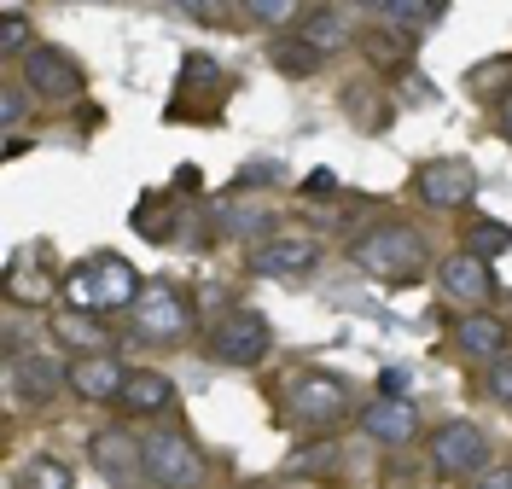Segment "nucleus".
<instances>
[{"instance_id": "obj_11", "label": "nucleus", "mask_w": 512, "mask_h": 489, "mask_svg": "<svg viewBox=\"0 0 512 489\" xmlns=\"http://www.w3.org/2000/svg\"><path fill=\"white\" fill-rule=\"evenodd\" d=\"M88 460L123 489H134L140 478H146V443H134V431H117V425L99 431L94 443H88Z\"/></svg>"}, {"instance_id": "obj_26", "label": "nucleus", "mask_w": 512, "mask_h": 489, "mask_svg": "<svg viewBox=\"0 0 512 489\" xmlns=\"http://www.w3.org/2000/svg\"><path fill=\"white\" fill-rule=\"evenodd\" d=\"M286 466L291 472H315V466L320 472H332V466H338V443H309V455H291Z\"/></svg>"}, {"instance_id": "obj_9", "label": "nucleus", "mask_w": 512, "mask_h": 489, "mask_svg": "<svg viewBox=\"0 0 512 489\" xmlns=\"http://www.w3.org/2000/svg\"><path fill=\"white\" fill-rule=\"evenodd\" d=\"M414 193L431 210H460V204H472V193H478V169L466 158H437L414 175Z\"/></svg>"}, {"instance_id": "obj_6", "label": "nucleus", "mask_w": 512, "mask_h": 489, "mask_svg": "<svg viewBox=\"0 0 512 489\" xmlns=\"http://www.w3.org/2000/svg\"><path fill=\"white\" fill-rule=\"evenodd\" d=\"M187 326H192V303H187L181 286L158 280V286H146V292H140V303H134V332H140V338L169 344V338H181Z\"/></svg>"}, {"instance_id": "obj_27", "label": "nucleus", "mask_w": 512, "mask_h": 489, "mask_svg": "<svg viewBox=\"0 0 512 489\" xmlns=\"http://www.w3.org/2000/svg\"><path fill=\"white\" fill-rule=\"evenodd\" d=\"M489 396H495L501 408H512V350L501 361H489Z\"/></svg>"}, {"instance_id": "obj_24", "label": "nucleus", "mask_w": 512, "mask_h": 489, "mask_svg": "<svg viewBox=\"0 0 512 489\" xmlns=\"http://www.w3.org/2000/svg\"><path fill=\"white\" fill-rule=\"evenodd\" d=\"M0 47H6L12 59L30 53V18H24V12H6V18H0Z\"/></svg>"}, {"instance_id": "obj_18", "label": "nucleus", "mask_w": 512, "mask_h": 489, "mask_svg": "<svg viewBox=\"0 0 512 489\" xmlns=\"http://www.w3.org/2000/svg\"><path fill=\"white\" fill-rule=\"evenodd\" d=\"M53 338L59 344H70V350H105V326H99V315H82V309H59L53 315Z\"/></svg>"}, {"instance_id": "obj_22", "label": "nucleus", "mask_w": 512, "mask_h": 489, "mask_svg": "<svg viewBox=\"0 0 512 489\" xmlns=\"http://www.w3.org/2000/svg\"><path fill=\"white\" fill-rule=\"evenodd\" d=\"M239 6H245V18L256 30H286L297 18V0H239Z\"/></svg>"}, {"instance_id": "obj_20", "label": "nucleus", "mask_w": 512, "mask_h": 489, "mask_svg": "<svg viewBox=\"0 0 512 489\" xmlns=\"http://www.w3.org/2000/svg\"><path fill=\"white\" fill-rule=\"evenodd\" d=\"M18 489H70V466L53 455H35L24 472H18Z\"/></svg>"}, {"instance_id": "obj_25", "label": "nucleus", "mask_w": 512, "mask_h": 489, "mask_svg": "<svg viewBox=\"0 0 512 489\" xmlns=\"http://www.w3.org/2000/svg\"><path fill=\"white\" fill-rule=\"evenodd\" d=\"M24 111H30V88L6 82V94H0V123H6V134H18V123H24Z\"/></svg>"}, {"instance_id": "obj_19", "label": "nucleus", "mask_w": 512, "mask_h": 489, "mask_svg": "<svg viewBox=\"0 0 512 489\" xmlns=\"http://www.w3.org/2000/svg\"><path fill=\"white\" fill-rule=\"evenodd\" d=\"M303 41H309V47H315L320 59H326V53H338V47H344V41H350V30H344V12H332V6H320V12H309V18H303Z\"/></svg>"}, {"instance_id": "obj_29", "label": "nucleus", "mask_w": 512, "mask_h": 489, "mask_svg": "<svg viewBox=\"0 0 512 489\" xmlns=\"http://www.w3.org/2000/svg\"><path fill=\"white\" fill-rule=\"evenodd\" d=\"M303 193H309V198H320V193H338V175H332V169H315V175L303 181Z\"/></svg>"}, {"instance_id": "obj_21", "label": "nucleus", "mask_w": 512, "mask_h": 489, "mask_svg": "<svg viewBox=\"0 0 512 489\" xmlns=\"http://www.w3.org/2000/svg\"><path fill=\"white\" fill-rule=\"evenodd\" d=\"M274 65L286 70V76H315L320 70V53L297 35V41H274Z\"/></svg>"}, {"instance_id": "obj_7", "label": "nucleus", "mask_w": 512, "mask_h": 489, "mask_svg": "<svg viewBox=\"0 0 512 489\" xmlns=\"http://www.w3.org/2000/svg\"><path fill=\"white\" fill-rule=\"evenodd\" d=\"M286 414L297 425H309V431H326V425H338L350 414V385H344V379H326V373H309V379L291 385Z\"/></svg>"}, {"instance_id": "obj_17", "label": "nucleus", "mask_w": 512, "mask_h": 489, "mask_svg": "<svg viewBox=\"0 0 512 489\" xmlns=\"http://www.w3.org/2000/svg\"><path fill=\"white\" fill-rule=\"evenodd\" d=\"M123 408H134V414H169L175 408V385L163 379V373H152V367H134L128 373V385H123Z\"/></svg>"}, {"instance_id": "obj_32", "label": "nucleus", "mask_w": 512, "mask_h": 489, "mask_svg": "<svg viewBox=\"0 0 512 489\" xmlns=\"http://www.w3.org/2000/svg\"><path fill=\"white\" fill-rule=\"evenodd\" d=\"M361 6H367V12H379V18H390V12H396V0H361Z\"/></svg>"}, {"instance_id": "obj_15", "label": "nucleus", "mask_w": 512, "mask_h": 489, "mask_svg": "<svg viewBox=\"0 0 512 489\" xmlns=\"http://www.w3.org/2000/svg\"><path fill=\"white\" fill-rule=\"evenodd\" d=\"M361 425H367V437H379V443H414L419 402L414 396H384V402H373V408L361 414Z\"/></svg>"}, {"instance_id": "obj_30", "label": "nucleus", "mask_w": 512, "mask_h": 489, "mask_svg": "<svg viewBox=\"0 0 512 489\" xmlns=\"http://www.w3.org/2000/svg\"><path fill=\"white\" fill-rule=\"evenodd\" d=\"M472 489H512V466H495V472H483Z\"/></svg>"}, {"instance_id": "obj_16", "label": "nucleus", "mask_w": 512, "mask_h": 489, "mask_svg": "<svg viewBox=\"0 0 512 489\" xmlns=\"http://www.w3.org/2000/svg\"><path fill=\"white\" fill-rule=\"evenodd\" d=\"M454 344H460V356L501 361L507 356V326L495 321V315H466V321L454 326Z\"/></svg>"}, {"instance_id": "obj_1", "label": "nucleus", "mask_w": 512, "mask_h": 489, "mask_svg": "<svg viewBox=\"0 0 512 489\" xmlns=\"http://www.w3.org/2000/svg\"><path fill=\"white\" fill-rule=\"evenodd\" d=\"M140 274H134V262H123L117 251H94V257H82L70 274H64V297H70V309H82V315H117V309H134L140 303Z\"/></svg>"}, {"instance_id": "obj_12", "label": "nucleus", "mask_w": 512, "mask_h": 489, "mask_svg": "<svg viewBox=\"0 0 512 489\" xmlns=\"http://www.w3.org/2000/svg\"><path fill=\"white\" fill-rule=\"evenodd\" d=\"M437 286H443L460 309H483V303L495 297V274H489V262H483V257L454 251V257L437 262Z\"/></svg>"}, {"instance_id": "obj_13", "label": "nucleus", "mask_w": 512, "mask_h": 489, "mask_svg": "<svg viewBox=\"0 0 512 489\" xmlns=\"http://www.w3.org/2000/svg\"><path fill=\"white\" fill-rule=\"evenodd\" d=\"M6 373H12V396H24V402H47L59 385H70V367H59V356H47V350H18L6 361Z\"/></svg>"}, {"instance_id": "obj_14", "label": "nucleus", "mask_w": 512, "mask_h": 489, "mask_svg": "<svg viewBox=\"0 0 512 489\" xmlns=\"http://www.w3.org/2000/svg\"><path fill=\"white\" fill-rule=\"evenodd\" d=\"M123 385H128V367L117 356H105V350L70 361V391L82 402H123Z\"/></svg>"}, {"instance_id": "obj_31", "label": "nucleus", "mask_w": 512, "mask_h": 489, "mask_svg": "<svg viewBox=\"0 0 512 489\" xmlns=\"http://www.w3.org/2000/svg\"><path fill=\"white\" fill-rule=\"evenodd\" d=\"M495 129H501V140L512 146V88H507V99H501V111H495Z\"/></svg>"}, {"instance_id": "obj_8", "label": "nucleus", "mask_w": 512, "mask_h": 489, "mask_svg": "<svg viewBox=\"0 0 512 489\" xmlns=\"http://www.w3.org/2000/svg\"><path fill=\"white\" fill-rule=\"evenodd\" d=\"M268 350H274V326H268V315L239 303V309L222 321V332H216V356H222L227 367H256Z\"/></svg>"}, {"instance_id": "obj_4", "label": "nucleus", "mask_w": 512, "mask_h": 489, "mask_svg": "<svg viewBox=\"0 0 512 489\" xmlns=\"http://www.w3.org/2000/svg\"><path fill=\"white\" fill-rule=\"evenodd\" d=\"M146 478L158 489H198L204 484V455L181 431H152L146 437Z\"/></svg>"}, {"instance_id": "obj_28", "label": "nucleus", "mask_w": 512, "mask_h": 489, "mask_svg": "<svg viewBox=\"0 0 512 489\" xmlns=\"http://www.w3.org/2000/svg\"><path fill=\"white\" fill-rule=\"evenodd\" d=\"M175 12H187V18H198V24H222L227 18V0H169Z\"/></svg>"}, {"instance_id": "obj_2", "label": "nucleus", "mask_w": 512, "mask_h": 489, "mask_svg": "<svg viewBox=\"0 0 512 489\" xmlns=\"http://www.w3.org/2000/svg\"><path fill=\"white\" fill-rule=\"evenodd\" d=\"M355 268L361 274H373V280H384V286H408V280H419L425 274V239H419L414 228H402V222H379V228H367L361 239H355Z\"/></svg>"}, {"instance_id": "obj_5", "label": "nucleus", "mask_w": 512, "mask_h": 489, "mask_svg": "<svg viewBox=\"0 0 512 489\" xmlns=\"http://www.w3.org/2000/svg\"><path fill=\"white\" fill-rule=\"evenodd\" d=\"M18 70H24V88H30L35 99H76L82 94V65L70 59V53H59V47H47V41H35L30 53L18 59Z\"/></svg>"}, {"instance_id": "obj_10", "label": "nucleus", "mask_w": 512, "mask_h": 489, "mask_svg": "<svg viewBox=\"0 0 512 489\" xmlns=\"http://www.w3.org/2000/svg\"><path fill=\"white\" fill-rule=\"evenodd\" d=\"M320 262V245L309 233H274V239H262L251 251V268L262 280H297V274H309Z\"/></svg>"}, {"instance_id": "obj_3", "label": "nucleus", "mask_w": 512, "mask_h": 489, "mask_svg": "<svg viewBox=\"0 0 512 489\" xmlns=\"http://www.w3.org/2000/svg\"><path fill=\"white\" fill-rule=\"evenodd\" d=\"M431 466L443 478H483L489 472V437L472 420H448L431 431Z\"/></svg>"}, {"instance_id": "obj_23", "label": "nucleus", "mask_w": 512, "mask_h": 489, "mask_svg": "<svg viewBox=\"0 0 512 489\" xmlns=\"http://www.w3.org/2000/svg\"><path fill=\"white\" fill-rule=\"evenodd\" d=\"M512 245V228L507 222H472V233H466V251H472V257H495V251H507Z\"/></svg>"}, {"instance_id": "obj_33", "label": "nucleus", "mask_w": 512, "mask_h": 489, "mask_svg": "<svg viewBox=\"0 0 512 489\" xmlns=\"http://www.w3.org/2000/svg\"><path fill=\"white\" fill-rule=\"evenodd\" d=\"M94 6H99V0H94Z\"/></svg>"}]
</instances>
